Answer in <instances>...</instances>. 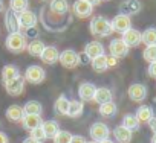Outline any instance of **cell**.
I'll list each match as a JSON object with an SVG mask.
<instances>
[{
  "instance_id": "40",
  "label": "cell",
  "mask_w": 156,
  "mask_h": 143,
  "mask_svg": "<svg viewBox=\"0 0 156 143\" xmlns=\"http://www.w3.org/2000/svg\"><path fill=\"white\" fill-rule=\"evenodd\" d=\"M70 143H86V138L83 135H73L72 140H70Z\"/></svg>"
},
{
  "instance_id": "16",
  "label": "cell",
  "mask_w": 156,
  "mask_h": 143,
  "mask_svg": "<svg viewBox=\"0 0 156 143\" xmlns=\"http://www.w3.org/2000/svg\"><path fill=\"white\" fill-rule=\"evenodd\" d=\"M83 52H84V53L87 55V58L92 61V59H95V58L104 55V46H103L100 41H90V43H87V44L84 46V50H83Z\"/></svg>"
},
{
  "instance_id": "38",
  "label": "cell",
  "mask_w": 156,
  "mask_h": 143,
  "mask_svg": "<svg viewBox=\"0 0 156 143\" xmlns=\"http://www.w3.org/2000/svg\"><path fill=\"white\" fill-rule=\"evenodd\" d=\"M147 75L150 78H154L156 79V62H151L148 67H147Z\"/></svg>"
},
{
  "instance_id": "43",
  "label": "cell",
  "mask_w": 156,
  "mask_h": 143,
  "mask_svg": "<svg viewBox=\"0 0 156 143\" xmlns=\"http://www.w3.org/2000/svg\"><path fill=\"white\" fill-rule=\"evenodd\" d=\"M0 143H9V137L3 131H0Z\"/></svg>"
},
{
  "instance_id": "3",
  "label": "cell",
  "mask_w": 156,
  "mask_h": 143,
  "mask_svg": "<svg viewBox=\"0 0 156 143\" xmlns=\"http://www.w3.org/2000/svg\"><path fill=\"white\" fill-rule=\"evenodd\" d=\"M5 46L9 52L20 53L28 47V41H26V37L23 35V32H14V34H8V37L5 40Z\"/></svg>"
},
{
  "instance_id": "8",
  "label": "cell",
  "mask_w": 156,
  "mask_h": 143,
  "mask_svg": "<svg viewBox=\"0 0 156 143\" xmlns=\"http://www.w3.org/2000/svg\"><path fill=\"white\" fill-rule=\"evenodd\" d=\"M58 62L66 68H73L80 64V58H78V53L73 49H66V50L60 52Z\"/></svg>"
},
{
  "instance_id": "27",
  "label": "cell",
  "mask_w": 156,
  "mask_h": 143,
  "mask_svg": "<svg viewBox=\"0 0 156 143\" xmlns=\"http://www.w3.org/2000/svg\"><path fill=\"white\" fill-rule=\"evenodd\" d=\"M44 47H46V44H44L43 41H40V40H32L31 43H28L26 50H28V53H29L31 56H38V58H40V55L43 53Z\"/></svg>"
},
{
  "instance_id": "26",
  "label": "cell",
  "mask_w": 156,
  "mask_h": 143,
  "mask_svg": "<svg viewBox=\"0 0 156 143\" xmlns=\"http://www.w3.org/2000/svg\"><path fill=\"white\" fill-rule=\"evenodd\" d=\"M41 128L46 134V138H54L57 135V132L60 131V125L57 120H43Z\"/></svg>"
},
{
  "instance_id": "22",
  "label": "cell",
  "mask_w": 156,
  "mask_h": 143,
  "mask_svg": "<svg viewBox=\"0 0 156 143\" xmlns=\"http://www.w3.org/2000/svg\"><path fill=\"white\" fill-rule=\"evenodd\" d=\"M19 76H20V70L14 64H8L2 70V82L3 84H6V82H9V81H12V79H16Z\"/></svg>"
},
{
  "instance_id": "14",
  "label": "cell",
  "mask_w": 156,
  "mask_h": 143,
  "mask_svg": "<svg viewBox=\"0 0 156 143\" xmlns=\"http://www.w3.org/2000/svg\"><path fill=\"white\" fill-rule=\"evenodd\" d=\"M25 82H26L25 78L23 76H19V78L6 82L5 84V88H6L8 95H11V96H20L23 93V90H25Z\"/></svg>"
},
{
  "instance_id": "32",
  "label": "cell",
  "mask_w": 156,
  "mask_h": 143,
  "mask_svg": "<svg viewBox=\"0 0 156 143\" xmlns=\"http://www.w3.org/2000/svg\"><path fill=\"white\" fill-rule=\"evenodd\" d=\"M122 126H126L127 129H130L132 132L133 131H138L139 129V120L136 119V116L135 114H126L124 117H122V123H121Z\"/></svg>"
},
{
  "instance_id": "42",
  "label": "cell",
  "mask_w": 156,
  "mask_h": 143,
  "mask_svg": "<svg viewBox=\"0 0 156 143\" xmlns=\"http://www.w3.org/2000/svg\"><path fill=\"white\" fill-rule=\"evenodd\" d=\"M148 126H150V129L153 131V134H156V116H154V117L148 122Z\"/></svg>"
},
{
  "instance_id": "18",
  "label": "cell",
  "mask_w": 156,
  "mask_h": 143,
  "mask_svg": "<svg viewBox=\"0 0 156 143\" xmlns=\"http://www.w3.org/2000/svg\"><path fill=\"white\" fill-rule=\"evenodd\" d=\"M112 134H113V138L118 143H130L132 141V137H133V132L130 129H127L126 126H122V125H118L113 129Z\"/></svg>"
},
{
  "instance_id": "4",
  "label": "cell",
  "mask_w": 156,
  "mask_h": 143,
  "mask_svg": "<svg viewBox=\"0 0 156 143\" xmlns=\"http://www.w3.org/2000/svg\"><path fill=\"white\" fill-rule=\"evenodd\" d=\"M89 135H90V138H92L94 141L100 143V141L109 138L110 129H109V126H107L104 122H95V123H92L90 128H89Z\"/></svg>"
},
{
  "instance_id": "39",
  "label": "cell",
  "mask_w": 156,
  "mask_h": 143,
  "mask_svg": "<svg viewBox=\"0 0 156 143\" xmlns=\"http://www.w3.org/2000/svg\"><path fill=\"white\" fill-rule=\"evenodd\" d=\"M118 61H119V59H116V58H115V56H112V55H110V56H107V67H109V68L116 67V65H118Z\"/></svg>"
},
{
  "instance_id": "19",
  "label": "cell",
  "mask_w": 156,
  "mask_h": 143,
  "mask_svg": "<svg viewBox=\"0 0 156 143\" xmlns=\"http://www.w3.org/2000/svg\"><path fill=\"white\" fill-rule=\"evenodd\" d=\"M122 41L129 46V47H136L141 44V32L136 29H129L127 32L122 34Z\"/></svg>"
},
{
  "instance_id": "2",
  "label": "cell",
  "mask_w": 156,
  "mask_h": 143,
  "mask_svg": "<svg viewBox=\"0 0 156 143\" xmlns=\"http://www.w3.org/2000/svg\"><path fill=\"white\" fill-rule=\"evenodd\" d=\"M89 31H90L92 35L100 37V38H106V37H109V35L113 32L112 23H110L107 18L101 17V15H97V17H94V18L90 20V23H89Z\"/></svg>"
},
{
  "instance_id": "10",
  "label": "cell",
  "mask_w": 156,
  "mask_h": 143,
  "mask_svg": "<svg viewBox=\"0 0 156 143\" xmlns=\"http://www.w3.org/2000/svg\"><path fill=\"white\" fill-rule=\"evenodd\" d=\"M110 23H112L113 32H118V34H121V35H122L124 32H127L129 29H132V20H130V17H127V15H124V14L115 15Z\"/></svg>"
},
{
  "instance_id": "47",
  "label": "cell",
  "mask_w": 156,
  "mask_h": 143,
  "mask_svg": "<svg viewBox=\"0 0 156 143\" xmlns=\"http://www.w3.org/2000/svg\"><path fill=\"white\" fill-rule=\"evenodd\" d=\"M150 141H151V143H156V134L151 135V140H150Z\"/></svg>"
},
{
  "instance_id": "35",
  "label": "cell",
  "mask_w": 156,
  "mask_h": 143,
  "mask_svg": "<svg viewBox=\"0 0 156 143\" xmlns=\"http://www.w3.org/2000/svg\"><path fill=\"white\" fill-rule=\"evenodd\" d=\"M72 137H73V135H72L69 131H66V129H60V131L57 132V135L52 138V141H54V143H70Z\"/></svg>"
},
{
  "instance_id": "5",
  "label": "cell",
  "mask_w": 156,
  "mask_h": 143,
  "mask_svg": "<svg viewBox=\"0 0 156 143\" xmlns=\"http://www.w3.org/2000/svg\"><path fill=\"white\" fill-rule=\"evenodd\" d=\"M44 79H46V72L40 65H29L25 70V81H28L34 85L41 84Z\"/></svg>"
},
{
  "instance_id": "17",
  "label": "cell",
  "mask_w": 156,
  "mask_h": 143,
  "mask_svg": "<svg viewBox=\"0 0 156 143\" xmlns=\"http://www.w3.org/2000/svg\"><path fill=\"white\" fill-rule=\"evenodd\" d=\"M58 58H60V50L55 47V46H46L43 53L40 55V59L44 62V64H55L58 62Z\"/></svg>"
},
{
  "instance_id": "7",
  "label": "cell",
  "mask_w": 156,
  "mask_h": 143,
  "mask_svg": "<svg viewBox=\"0 0 156 143\" xmlns=\"http://www.w3.org/2000/svg\"><path fill=\"white\" fill-rule=\"evenodd\" d=\"M94 14V6L86 0H75L72 5V15L78 18H87Z\"/></svg>"
},
{
  "instance_id": "41",
  "label": "cell",
  "mask_w": 156,
  "mask_h": 143,
  "mask_svg": "<svg viewBox=\"0 0 156 143\" xmlns=\"http://www.w3.org/2000/svg\"><path fill=\"white\" fill-rule=\"evenodd\" d=\"M78 58H80V64H84V62H90V59L87 58V55H86L84 52L78 53Z\"/></svg>"
},
{
  "instance_id": "21",
  "label": "cell",
  "mask_w": 156,
  "mask_h": 143,
  "mask_svg": "<svg viewBox=\"0 0 156 143\" xmlns=\"http://www.w3.org/2000/svg\"><path fill=\"white\" fill-rule=\"evenodd\" d=\"M43 123L41 120V116H37V114H25V117L22 119V125L26 131H32L35 128H38L40 125Z\"/></svg>"
},
{
  "instance_id": "44",
  "label": "cell",
  "mask_w": 156,
  "mask_h": 143,
  "mask_svg": "<svg viewBox=\"0 0 156 143\" xmlns=\"http://www.w3.org/2000/svg\"><path fill=\"white\" fill-rule=\"evenodd\" d=\"M23 143H40V141H37V140H34L32 137H26V138L23 140Z\"/></svg>"
},
{
  "instance_id": "1",
  "label": "cell",
  "mask_w": 156,
  "mask_h": 143,
  "mask_svg": "<svg viewBox=\"0 0 156 143\" xmlns=\"http://www.w3.org/2000/svg\"><path fill=\"white\" fill-rule=\"evenodd\" d=\"M38 18H41V23L44 25L46 29L54 32L63 31L70 23L72 18L70 5L67 0H51L49 5L41 9Z\"/></svg>"
},
{
  "instance_id": "37",
  "label": "cell",
  "mask_w": 156,
  "mask_h": 143,
  "mask_svg": "<svg viewBox=\"0 0 156 143\" xmlns=\"http://www.w3.org/2000/svg\"><path fill=\"white\" fill-rule=\"evenodd\" d=\"M29 137H32L34 140H37V141H40V143H43L44 140H48V138H46V134H44V131H43V128H41V125H40L38 128L32 129Z\"/></svg>"
},
{
  "instance_id": "51",
  "label": "cell",
  "mask_w": 156,
  "mask_h": 143,
  "mask_svg": "<svg viewBox=\"0 0 156 143\" xmlns=\"http://www.w3.org/2000/svg\"><path fill=\"white\" fill-rule=\"evenodd\" d=\"M104 2H107V0H104Z\"/></svg>"
},
{
  "instance_id": "25",
  "label": "cell",
  "mask_w": 156,
  "mask_h": 143,
  "mask_svg": "<svg viewBox=\"0 0 156 143\" xmlns=\"http://www.w3.org/2000/svg\"><path fill=\"white\" fill-rule=\"evenodd\" d=\"M23 117H25L23 107H20V105H9L6 108V119L9 122H22Z\"/></svg>"
},
{
  "instance_id": "20",
  "label": "cell",
  "mask_w": 156,
  "mask_h": 143,
  "mask_svg": "<svg viewBox=\"0 0 156 143\" xmlns=\"http://www.w3.org/2000/svg\"><path fill=\"white\" fill-rule=\"evenodd\" d=\"M135 116L139 120V123H148L154 117V113H153V108L150 105H139Z\"/></svg>"
},
{
  "instance_id": "13",
  "label": "cell",
  "mask_w": 156,
  "mask_h": 143,
  "mask_svg": "<svg viewBox=\"0 0 156 143\" xmlns=\"http://www.w3.org/2000/svg\"><path fill=\"white\" fill-rule=\"evenodd\" d=\"M97 87L92 82H81L80 87H78V96H80L81 102H90L94 101Z\"/></svg>"
},
{
  "instance_id": "12",
  "label": "cell",
  "mask_w": 156,
  "mask_h": 143,
  "mask_svg": "<svg viewBox=\"0 0 156 143\" xmlns=\"http://www.w3.org/2000/svg\"><path fill=\"white\" fill-rule=\"evenodd\" d=\"M142 5L139 0H122L119 5V14H124L127 17H132L141 11Z\"/></svg>"
},
{
  "instance_id": "9",
  "label": "cell",
  "mask_w": 156,
  "mask_h": 143,
  "mask_svg": "<svg viewBox=\"0 0 156 143\" xmlns=\"http://www.w3.org/2000/svg\"><path fill=\"white\" fill-rule=\"evenodd\" d=\"M109 50H110V55H112V56H115L116 59H121V58H124V56L129 55L130 47L122 41V38H115V40L110 41Z\"/></svg>"
},
{
  "instance_id": "34",
  "label": "cell",
  "mask_w": 156,
  "mask_h": 143,
  "mask_svg": "<svg viewBox=\"0 0 156 143\" xmlns=\"http://www.w3.org/2000/svg\"><path fill=\"white\" fill-rule=\"evenodd\" d=\"M28 6H29V0H9V9L14 11L16 14L26 11Z\"/></svg>"
},
{
  "instance_id": "48",
  "label": "cell",
  "mask_w": 156,
  "mask_h": 143,
  "mask_svg": "<svg viewBox=\"0 0 156 143\" xmlns=\"http://www.w3.org/2000/svg\"><path fill=\"white\" fill-rule=\"evenodd\" d=\"M100 143H115V141H112V140L107 138V140H103V141H100Z\"/></svg>"
},
{
  "instance_id": "46",
  "label": "cell",
  "mask_w": 156,
  "mask_h": 143,
  "mask_svg": "<svg viewBox=\"0 0 156 143\" xmlns=\"http://www.w3.org/2000/svg\"><path fill=\"white\" fill-rule=\"evenodd\" d=\"M5 9V6H3V0H0V12H2Z\"/></svg>"
},
{
  "instance_id": "33",
  "label": "cell",
  "mask_w": 156,
  "mask_h": 143,
  "mask_svg": "<svg viewBox=\"0 0 156 143\" xmlns=\"http://www.w3.org/2000/svg\"><path fill=\"white\" fill-rule=\"evenodd\" d=\"M23 111H25V114H37V116H40L41 111H43V107H41V104L38 101H28L25 104V107H23Z\"/></svg>"
},
{
  "instance_id": "24",
  "label": "cell",
  "mask_w": 156,
  "mask_h": 143,
  "mask_svg": "<svg viewBox=\"0 0 156 143\" xmlns=\"http://www.w3.org/2000/svg\"><path fill=\"white\" fill-rule=\"evenodd\" d=\"M69 104H70V101L67 99L66 95L58 96V99H57L55 104H54V111H55V114H58V116H67Z\"/></svg>"
},
{
  "instance_id": "36",
  "label": "cell",
  "mask_w": 156,
  "mask_h": 143,
  "mask_svg": "<svg viewBox=\"0 0 156 143\" xmlns=\"http://www.w3.org/2000/svg\"><path fill=\"white\" fill-rule=\"evenodd\" d=\"M142 58L151 64V62H156V46H147L142 52Z\"/></svg>"
},
{
  "instance_id": "15",
  "label": "cell",
  "mask_w": 156,
  "mask_h": 143,
  "mask_svg": "<svg viewBox=\"0 0 156 143\" xmlns=\"http://www.w3.org/2000/svg\"><path fill=\"white\" fill-rule=\"evenodd\" d=\"M5 28L9 34L14 32H20V25H19V14H16L14 11L8 9L5 12Z\"/></svg>"
},
{
  "instance_id": "50",
  "label": "cell",
  "mask_w": 156,
  "mask_h": 143,
  "mask_svg": "<svg viewBox=\"0 0 156 143\" xmlns=\"http://www.w3.org/2000/svg\"><path fill=\"white\" fill-rule=\"evenodd\" d=\"M40 2H49V0H40Z\"/></svg>"
},
{
  "instance_id": "11",
  "label": "cell",
  "mask_w": 156,
  "mask_h": 143,
  "mask_svg": "<svg viewBox=\"0 0 156 143\" xmlns=\"http://www.w3.org/2000/svg\"><path fill=\"white\" fill-rule=\"evenodd\" d=\"M127 95H129L130 101H133V102H144L147 98V87L141 82H135L129 87Z\"/></svg>"
},
{
  "instance_id": "31",
  "label": "cell",
  "mask_w": 156,
  "mask_h": 143,
  "mask_svg": "<svg viewBox=\"0 0 156 143\" xmlns=\"http://www.w3.org/2000/svg\"><path fill=\"white\" fill-rule=\"evenodd\" d=\"M98 111H100V114H101L103 117H113V116L118 113V107H116V104L112 101V102H107V104L100 105Z\"/></svg>"
},
{
  "instance_id": "30",
  "label": "cell",
  "mask_w": 156,
  "mask_h": 143,
  "mask_svg": "<svg viewBox=\"0 0 156 143\" xmlns=\"http://www.w3.org/2000/svg\"><path fill=\"white\" fill-rule=\"evenodd\" d=\"M90 65H92L94 72H97V73H103V72H106L109 68L107 67V55H101V56L92 59Z\"/></svg>"
},
{
  "instance_id": "29",
  "label": "cell",
  "mask_w": 156,
  "mask_h": 143,
  "mask_svg": "<svg viewBox=\"0 0 156 143\" xmlns=\"http://www.w3.org/2000/svg\"><path fill=\"white\" fill-rule=\"evenodd\" d=\"M84 111V104L81 101H76V99H72L70 104H69V111H67V116L69 117H78L81 116Z\"/></svg>"
},
{
  "instance_id": "6",
  "label": "cell",
  "mask_w": 156,
  "mask_h": 143,
  "mask_svg": "<svg viewBox=\"0 0 156 143\" xmlns=\"http://www.w3.org/2000/svg\"><path fill=\"white\" fill-rule=\"evenodd\" d=\"M37 22H38V17H37V14L34 11L26 9V11H23V12L19 14V25H20V29L23 32H28L31 29H35Z\"/></svg>"
},
{
  "instance_id": "49",
  "label": "cell",
  "mask_w": 156,
  "mask_h": 143,
  "mask_svg": "<svg viewBox=\"0 0 156 143\" xmlns=\"http://www.w3.org/2000/svg\"><path fill=\"white\" fill-rule=\"evenodd\" d=\"M86 143H97V141H94V140H90V141H86Z\"/></svg>"
},
{
  "instance_id": "23",
  "label": "cell",
  "mask_w": 156,
  "mask_h": 143,
  "mask_svg": "<svg viewBox=\"0 0 156 143\" xmlns=\"http://www.w3.org/2000/svg\"><path fill=\"white\" fill-rule=\"evenodd\" d=\"M112 99H113V95H112V91H110L107 87H100V88H97L95 96H94V102L103 105V104L112 102Z\"/></svg>"
},
{
  "instance_id": "45",
  "label": "cell",
  "mask_w": 156,
  "mask_h": 143,
  "mask_svg": "<svg viewBox=\"0 0 156 143\" xmlns=\"http://www.w3.org/2000/svg\"><path fill=\"white\" fill-rule=\"evenodd\" d=\"M86 2H87V3H90L92 6H95V5H98V3L101 2V0H86Z\"/></svg>"
},
{
  "instance_id": "28",
  "label": "cell",
  "mask_w": 156,
  "mask_h": 143,
  "mask_svg": "<svg viewBox=\"0 0 156 143\" xmlns=\"http://www.w3.org/2000/svg\"><path fill=\"white\" fill-rule=\"evenodd\" d=\"M141 43L147 46H156V28H147L141 32Z\"/></svg>"
}]
</instances>
